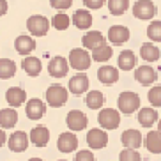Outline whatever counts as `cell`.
Here are the masks:
<instances>
[{"label": "cell", "instance_id": "19", "mask_svg": "<svg viewBox=\"0 0 161 161\" xmlns=\"http://www.w3.org/2000/svg\"><path fill=\"white\" fill-rule=\"evenodd\" d=\"M120 142L126 149H135L138 151V147L142 145V135L138 129H126L120 136Z\"/></svg>", "mask_w": 161, "mask_h": 161}, {"label": "cell", "instance_id": "17", "mask_svg": "<svg viewBox=\"0 0 161 161\" xmlns=\"http://www.w3.org/2000/svg\"><path fill=\"white\" fill-rule=\"evenodd\" d=\"M29 142H32L36 147H46L50 142V129L44 128V126L34 128L29 135Z\"/></svg>", "mask_w": 161, "mask_h": 161}, {"label": "cell", "instance_id": "16", "mask_svg": "<svg viewBox=\"0 0 161 161\" xmlns=\"http://www.w3.org/2000/svg\"><path fill=\"white\" fill-rule=\"evenodd\" d=\"M78 147V138L75 133H60V136L57 140V149L64 154L67 152H75Z\"/></svg>", "mask_w": 161, "mask_h": 161}, {"label": "cell", "instance_id": "5", "mask_svg": "<svg viewBox=\"0 0 161 161\" xmlns=\"http://www.w3.org/2000/svg\"><path fill=\"white\" fill-rule=\"evenodd\" d=\"M158 13V7L154 2L151 0H136L135 5H133V16L142 21H147V19H152Z\"/></svg>", "mask_w": 161, "mask_h": 161}, {"label": "cell", "instance_id": "20", "mask_svg": "<svg viewBox=\"0 0 161 161\" xmlns=\"http://www.w3.org/2000/svg\"><path fill=\"white\" fill-rule=\"evenodd\" d=\"M97 80L104 85H114L115 81L119 80V69L114 66H103L97 71Z\"/></svg>", "mask_w": 161, "mask_h": 161}, {"label": "cell", "instance_id": "13", "mask_svg": "<svg viewBox=\"0 0 161 161\" xmlns=\"http://www.w3.org/2000/svg\"><path fill=\"white\" fill-rule=\"evenodd\" d=\"M5 143H9V149L13 152H23L29 147V135L25 131H14Z\"/></svg>", "mask_w": 161, "mask_h": 161}, {"label": "cell", "instance_id": "35", "mask_svg": "<svg viewBox=\"0 0 161 161\" xmlns=\"http://www.w3.org/2000/svg\"><path fill=\"white\" fill-rule=\"evenodd\" d=\"M147 99H149V103H151L154 108H159L161 106V85L151 87L149 94H147Z\"/></svg>", "mask_w": 161, "mask_h": 161}, {"label": "cell", "instance_id": "14", "mask_svg": "<svg viewBox=\"0 0 161 161\" xmlns=\"http://www.w3.org/2000/svg\"><path fill=\"white\" fill-rule=\"evenodd\" d=\"M129 29L128 27H122V25H114V27H110L108 30V39L110 43L115 44V46H120V44L128 43L129 41Z\"/></svg>", "mask_w": 161, "mask_h": 161}, {"label": "cell", "instance_id": "7", "mask_svg": "<svg viewBox=\"0 0 161 161\" xmlns=\"http://www.w3.org/2000/svg\"><path fill=\"white\" fill-rule=\"evenodd\" d=\"M87 143H89V147L90 149H94V151H97V149H104L106 143H108V135H106L104 129L94 128V129H90V131L87 133Z\"/></svg>", "mask_w": 161, "mask_h": 161}, {"label": "cell", "instance_id": "42", "mask_svg": "<svg viewBox=\"0 0 161 161\" xmlns=\"http://www.w3.org/2000/svg\"><path fill=\"white\" fill-rule=\"evenodd\" d=\"M158 133L161 135V119H158Z\"/></svg>", "mask_w": 161, "mask_h": 161}, {"label": "cell", "instance_id": "43", "mask_svg": "<svg viewBox=\"0 0 161 161\" xmlns=\"http://www.w3.org/2000/svg\"><path fill=\"white\" fill-rule=\"evenodd\" d=\"M29 161H44V159H41V158H30Z\"/></svg>", "mask_w": 161, "mask_h": 161}, {"label": "cell", "instance_id": "4", "mask_svg": "<svg viewBox=\"0 0 161 161\" xmlns=\"http://www.w3.org/2000/svg\"><path fill=\"white\" fill-rule=\"evenodd\" d=\"M27 29L34 37H43L50 30V19L43 14H34L27 19Z\"/></svg>", "mask_w": 161, "mask_h": 161}, {"label": "cell", "instance_id": "30", "mask_svg": "<svg viewBox=\"0 0 161 161\" xmlns=\"http://www.w3.org/2000/svg\"><path fill=\"white\" fill-rule=\"evenodd\" d=\"M16 75V64L11 58H0V78L7 80Z\"/></svg>", "mask_w": 161, "mask_h": 161}, {"label": "cell", "instance_id": "25", "mask_svg": "<svg viewBox=\"0 0 161 161\" xmlns=\"http://www.w3.org/2000/svg\"><path fill=\"white\" fill-rule=\"evenodd\" d=\"M140 57L147 62H158L161 57V52L156 44L152 43H143L142 48H140Z\"/></svg>", "mask_w": 161, "mask_h": 161}, {"label": "cell", "instance_id": "37", "mask_svg": "<svg viewBox=\"0 0 161 161\" xmlns=\"http://www.w3.org/2000/svg\"><path fill=\"white\" fill-rule=\"evenodd\" d=\"M50 5L57 11H66L73 5V0H50Z\"/></svg>", "mask_w": 161, "mask_h": 161}, {"label": "cell", "instance_id": "22", "mask_svg": "<svg viewBox=\"0 0 161 161\" xmlns=\"http://www.w3.org/2000/svg\"><path fill=\"white\" fill-rule=\"evenodd\" d=\"M14 48L19 55H29L36 50V41L30 36H18L14 41Z\"/></svg>", "mask_w": 161, "mask_h": 161}, {"label": "cell", "instance_id": "24", "mask_svg": "<svg viewBox=\"0 0 161 161\" xmlns=\"http://www.w3.org/2000/svg\"><path fill=\"white\" fill-rule=\"evenodd\" d=\"M18 124V112L13 108L0 110V128L2 129H11Z\"/></svg>", "mask_w": 161, "mask_h": 161}, {"label": "cell", "instance_id": "28", "mask_svg": "<svg viewBox=\"0 0 161 161\" xmlns=\"http://www.w3.org/2000/svg\"><path fill=\"white\" fill-rule=\"evenodd\" d=\"M119 67L122 71H131L133 67L136 66V55L131 52V50H124L120 55H119Z\"/></svg>", "mask_w": 161, "mask_h": 161}, {"label": "cell", "instance_id": "21", "mask_svg": "<svg viewBox=\"0 0 161 161\" xmlns=\"http://www.w3.org/2000/svg\"><path fill=\"white\" fill-rule=\"evenodd\" d=\"M71 21L78 30H85L92 25V14H90V11H87V9H78L75 14H73Z\"/></svg>", "mask_w": 161, "mask_h": 161}, {"label": "cell", "instance_id": "40", "mask_svg": "<svg viewBox=\"0 0 161 161\" xmlns=\"http://www.w3.org/2000/svg\"><path fill=\"white\" fill-rule=\"evenodd\" d=\"M7 13V2L5 0H0V18Z\"/></svg>", "mask_w": 161, "mask_h": 161}, {"label": "cell", "instance_id": "41", "mask_svg": "<svg viewBox=\"0 0 161 161\" xmlns=\"http://www.w3.org/2000/svg\"><path fill=\"white\" fill-rule=\"evenodd\" d=\"M5 142H7V135H5V131L2 128H0V147H4Z\"/></svg>", "mask_w": 161, "mask_h": 161}, {"label": "cell", "instance_id": "18", "mask_svg": "<svg viewBox=\"0 0 161 161\" xmlns=\"http://www.w3.org/2000/svg\"><path fill=\"white\" fill-rule=\"evenodd\" d=\"M27 99V92H25L21 87H11V89L5 90V101L9 103V106L13 108H18L25 103Z\"/></svg>", "mask_w": 161, "mask_h": 161}, {"label": "cell", "instance_id": "1", "mask_svg": "<svg viewBox=\"0 0 161 161\" xmlns=\"http://www.w3.org/2000/svg\"><path fill=\"white\" fill-rule=\"evenodd\" d=\"M90 62H92V58H90L89 52L83 50V48H73L71 52H69L67 64H69V67L76 69L78 73L87 71V69L90 67Z\"/></svg>", "mask_w": 161, "mask_h": 161}, {"label": "cell", "instance_id": "34", "mask_svg": "<svg viewBox=\"0 0 161 161\" xmlns=\"http://www.w3.org/2000/svg\"><path fill=\"white\" fill-rule=\"evenodd\" d=\"M147 37L154 43H161V21H151L147 27Z\"/></svg>", "mask_w": 161, "mask_h": 161}, {"label": "cell", "instance_id": "12", "mask_svg": "<svg viewBox=\"0 0 161 161\" xmlns=\"http://www.w3.org/2000/svg\"><path fill=\"white\" fill-rule=\"evenodd\" d=\"M81 43H83V50L94 52V50L101 48L103 44H106V39H104V36L99 30H90V32H87L85 36H83Z\"/></svg>", "mask_w": 161, "mask_h": 161}, {"label": "cell", "instance_id": "29", "mask_svg": "<svg viewBox=\"0 0 161 161\" xmlns=\"http://www.w3.org/2000/svg\"><path fill=\"white\" fill-rule=\"evenodd\" d=\"M85 103H87V106H89L90 110H99V108H103V104H104V96H103V92H99V90H90L89 94L85 96Z\"/></svg>", "mask_w": 161, "mask_h": 161}, {"label": "cell", "instance_id": "3", "mask_svg": "<svg viewBox=\"0 0 161 161\" xmlns=\"http://www.w3.org/2000/svg\"><path fill=\"white\" fill-rule=\"evenodd\" d=\"M69 92L66 90V87H62L60 83H53L52 87L46 89V103L53 108H60L67 103Z\"/></svg>", "mask_w": 161, "mask_h": 161}, {"label": "cell", "instance_id": "38", "mask_svg": "<svg viewBox=\"0 0 161 161\" xmlns=\"http://www.w3.org/2000/svg\"><path fill=\"white\" fill-rule=\"evenodd\" d=\"M75 161H96L94 152H90V151H80V152H76Z\"/></svg>", "mask_w": 161, "mask_h": 161}, {"label": "cell", "instance_id": "23", "mask_svg": "<svg viewBox=\"0 0 161 161\" xmlns=\"http://www.w3.org/2000/svg\"><path fill=\"white\" fill-rule=\"evenodd\" d=\"M158 110L151 108V106H147V108H140V112H138V122H140V126H143V128H151L152 124L158 122Z\"/></svg>", "mask_w": 161, "mask_h": 161}, {"label": "cell", "instance_id": "11", "mask_svg": "<svg viewBox=\"0 0 161 161\" xmlns=\"http://www.w3.org/2000/svg\"><path fill=\"white\" fill-rule=\"evenodd\" d=\"M69 69H71V67L67 64L66 57H60V55L53 57L52 60H50V64H48V73H50V76H53V78H64Z\"/></svg>", "mask_w": 161, "mask_h": 161}, {"label": "cell", "instance_id": "33", "mask_svg": "<svg viewBox=\"0 0 161 161\" xmlns=\"http://www.w3.org/2000/svg\"><path fill=\"white\" fill-rule=\"evenodd\" d=\"M69 23H71V18H69L66 13H57V14L53 16V19H52L53 29H57V30H67Z\"/></svg>", "mask_w": 161, "mask_h": 161}, {"label": "cell", "instance_id": "6", "mask_svg": "<svg viewBox=\"0 0 161 161\" xmlns=\"http://www.w3.org/2000/svg\"><path fill=\"white\" fill-rule=\"evenodd\" d=\"M97 122H99L101 129H117L120 124V114H119V110L104 108L97 115Z\"/></svg>", "mask_w": 161, "mask_h": 161}, {"label": "cell", "instance_id": "8", "mask_svg": "<svg viewBox=\"0 0 161 161\" xmlns=\"http://www.w3.org/2000/svg\"><path fill=\"white\" fill-rule=\"evenodd\" d=\"M66 122H67V128L71 131H83L87 128V124H89V119L80 110H71L66 117Z\"/></svg>", "mask_w": 161, "mask_h": 161}, {"label": "cell", "instance_id": "2", "mask_svg": "<svg viewBox=\"0 0 161 161\" xmlns=\"http://www.w3.org/2000/svg\"><path fill=\"white\" fill-rule=\"evenodd\" d=\"M117 106H119V114L131 115L133 112H136L140 108V97H138V94H135L131 90L120 92L117 99Z\"/></svg>", "mask_w": 161, "mask_h": 161}, {"label": "cell", "instance_id": "36", "mask_svg": "<svg viewBox=\"0 0 161 161\" xmlns=\"http://www.w3.org/2000/svg\"><path fill=\"white\" fill-rule=\"evenodd\" d=\"M119 161H142V156L135 149H124L119 154Z\"/></svg>", "mask_w": 161, "mask_h": 161}, {"label": "cell", "instance_id": "27", "mask_svg": "<svg viewBox=\"0 0 161 161\" xmlns=\"http://www.w3.org/2000/svg\"><path fill=\"white\" fill-rule=\"evenodd\" d=\"M145 147L152 154H161V135L158 131H149L145 136Z\"/></svg>", "mask_w": 161, "mask_h": 161}, {"label": "cell", "instance_id": "9", "mask_svg": "<svg viewBox=\"0 0 161 161\" xmlns=\"http://www.w3.org/2000/svg\"><path fill=\"white\" fill-rule=\"evenodd\" d=\"M135 80L143 87H151L154 81L158 80V73L154 67L151 66H140L136 67V71H135Z\"/></svg>", "mask_w": 161, "mask_h": 161}, {"label": "cell", "instance_id": "26", "mask_svg": "<svg viewBox=\"0 0 161 161\" xmlns=\"http://www.w3.org/2000/svg\"><path fill=\"white\" fill-rule=\"evenodd\" d=\"M21 67H23V71L29 76H39V73H41V60L37 57L27 55L23 58V62H21Z\"/></svg>", "mask_w": 161, "mask_h": 161}, {"label": "cell", "instance_id": "15", "mask_svg": "<svg viewBox=\"0 0 161 161\" xmlns=\"http://www.w3.org/2000/svg\"><path fill=\"white\" fill-rule=\"evenodd\" d=\"M89 90V76L83 73H78L69 80V92L75 96H81Z\"/></svg>", "mask_w": 161, "mask_h": 161}, {"label": "cell", "instance_id": "31", "mask_svg": "<svg viewBox=\"0 0 161 161\" xmlns=\"http://www.w3.org/2000/svg\"><path fill=\"white\" fill-rule=\"evenodd\" d=\"M129 7V0H108V11L114 16H122Z\"/></svg>", "mask_w": 161, "mask_h": 161}, {"label": "cell", "instance_id": "32", "mask_svg": "<svg viewBox=\"0 0 161 161\" xmlns=\"http://www.w3.org/2000/svg\"><path fill=\"white\" fill-rule=\"evenodd\" d=\"M112 55H114L112 46L103 44L101 48H97V50H94V52H92L90 58H94V62H106V60H110V58H112Z\"/></svg>", "mask_w": 161, "mask_h": 161}, {"label": "cell", "instance_id": "44", "mask_svg": "<svg viewBox=\"0 0 161 161\" xmlns=\"http://www.w3.org/2000/svg\"><path fill=\"white\" fill-rule=\"evenodd\" d=\"M58 161H66V159H58Z\"/></svg>", "mask_w": 161, "mask_h": 161}, {"label": "cell", "instance_id": "39", "mask_svg": "<svg viewBox=\"0 0 161 161\" xmlns=\"http://www.w3.org/2000/svg\"><path fill=\"white\" fill-rule=\"evenodd\" d=\"M83 4H85L87 9L96 11V9H101V7L106 4V0H83Z\"/></svg>", "mask_w": 161, "mask_h": 161}, {"label": "cell", "instance_id": "10", "mask_svg": "<svg viewBox=\"0 0 161 161\" xmlns=\"http://www.w3.org/2000/svg\"><path fill=\"white\" fill-rule=\"evenodd\" d=\"M25 114L30 120H39V119H43L44 114H46V103L37 97H34V99H29L27 101V106H25Z\"/></svg>", "mask_w": 161, "mask_h": 161}]
</instances>
